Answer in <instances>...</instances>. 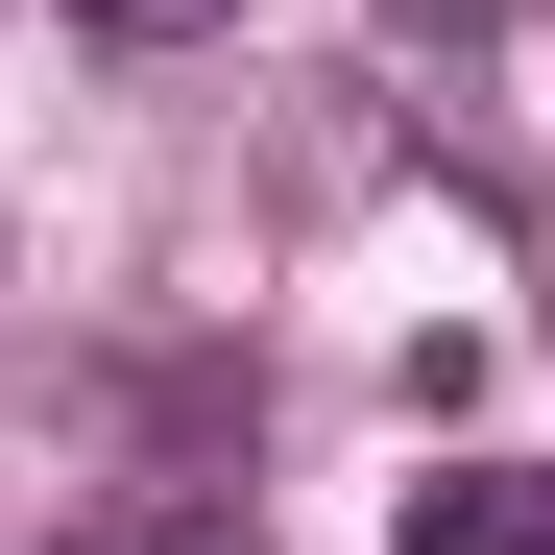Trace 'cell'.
<instances>
[{"mask_svg": "<svg viewBox=\"0 0 555 555\" xmlns=\"http://www.w3.org/2000/svg\"><path fill=\"white\" fill-rule=\"evenodd\" d=\"M411 555H555V459H435V483H411Z\"/></svg>", "mask_w": 555, "mask_h": 555, "instance_id": "obj_1", "label": "cell"}, {"mask_svg": "<svg viewBox=\"0 0 555 555\" xmlns=\"http://www.w3.org/2000/svg\"><path fill=\"white\" fill-rule=\"evenodd\" d=\"M49 555H242L218 507H98V531H49Z\"/></svg>", "mask_w": 555, "mask_h": 555, "instance_id": "obj_2", "label": "cell"}, {"mask_svg": "<svg viewBox=\"0 0 555 555\" xmlns=\"http://www.w3.org/2000/svg\"><path fill=\"white\" fill-rule=\"evenodd\" d=\"M73 25H98V49H218L242 0H73Z\"/></svg>", "mask_w": 555, "mask_h": 555, "instance_id": "obj_3", "label": "cell"}, {"mask_svg": "<svg viewBox=\"0 0 555 555\" xmlns=\"http://www.w3.org/2000/svg\"><path fill=\"white\" fill-rule=\"evenodd\" d=\"M411 25H531V0H411Z\"/></svg>", "mask_w": 555, "mask_h": 555, "instance_id": "obj_4", "label": "cell"}]
</instances>
